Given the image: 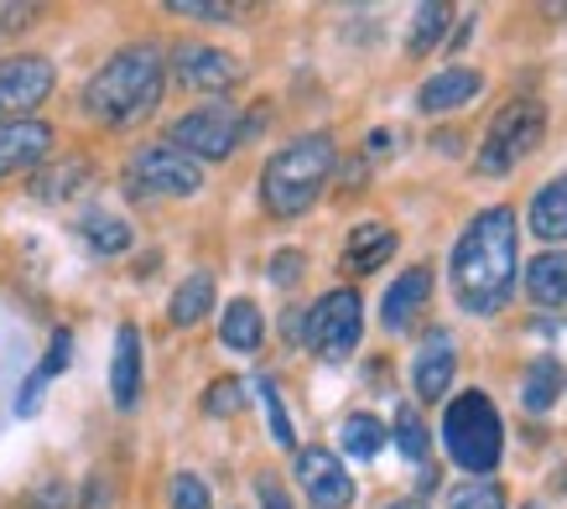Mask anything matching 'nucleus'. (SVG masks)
I'll list each match as a JSON object with an SVG mask.
<instances>
[{
	"instance_id": "ea45409f",
	"label": "nucleus",
	"mask_w": 567,
	"mask_h": 509,
	"mask_svg": "<svg viewBox=\"0 0 567 509\" xmlns=\"http://www.w3.org/2000/svg\"><path fill=\"white\" fill-rule=\"evenodd\" d=\"M526 509H536V505H526Z\"/></svg>"
},
{
	"instance_id": "72a5a7b5",
	"label": "nucleus",
	"mask_w": 567,
	"mask_h": 509,
	"mask_svg": "<svg viewBox=\"0 0 567 509\" xmlns=\"http://www.w3.org/2000/svg\"><path fill=\"white\" fill-rule=\"evenodd\" d=\"M21 509H69V489L63 484H37V489H27V499H21Z\"/></svg>"
},
{
	"instance_id": "dca6fc26",
	"label": "nucleus",
	"mask_w": 567,
	"mask_h": 509,
	"mask_svg": "<svg viewBox=\"0 0 567 509\" xmlns=\"http://www.w3.org/2000/svg\"><path fill=\"white\" fill-rule=\"evenodd\" d=\"M110 395H115V406L131 411L141 395V333L131 323L115 333V364H110Z\"/></svg>"
},
{
	"instance_id": "a211bd4d",
	"label": "nucleus",
	"mask_w": 567,
	"mask_h": 509,
	"mask_svg": "<svg viewBox=\"0 0 567 509\" xmlns=\"http://www.w3.org/2000/svg\"><path fill=\"white\" fill-rule=\"evenodd\" d=\"M526 297L536 307H563L567 302V254L547 250L526 266Z\"/></svg>"
},
{
	"instance_id": "2eb2a0df",
	"label": "nucleus",
	"mask_w": 567,
	"mask_h": 509,
	"mask_svg": "<svg viewBox=\"0 0 567 509\" xmlns=\"http://www.w3.org/2000/svg\"><path fill=\"white\" fill-rule=\"evenodd\" d=\"M474 94H480V73L474 69H447V73H437V79H427V84L416 89V110H422V115H443V110L468 104Z\"/></svg>"
},
{
	"instance_id": "7ed1b4c3",
	"label": "nucleus",
	"mask_w": 567,
	"mask_h": 509,
	"mask_svg": "<svg viewBox=\"0 0 567 509\" xmlns=\"http://www.w3.org/2000/svg\"><path fill=\"white\" fill-rule=\"evenodd\" d=\"M333 162H339V152H333V136H323V131L287 141V146L266 162V172H260V198H266V208H271L276 219L308 214L312 198L323 193Z\"/></svg>"
},
{
	"instance_id": "58836bf2",
	"label": "nucleus",
	"mask_w": 567,
	"mask_h": 509,
	"mask_svg": "<svg viewBox=\"0 0 567 509\" xmlns=\"http://www.w3.org/2000/svg\"><path fill=\"white\" fill-rule=\"evenodd\" d=\"M391 509H422V505H416V499H401V505H391Z\"/></svg>"
},
{
	"instance_id": "c756f323",
	"label": "nucleus",
	"mask_w": 567,
	"mask_h": 509,
	"mask_svg": "<svg viewBox=\"0 0 567 509\" xmlns=\"http://www.w3.org/2000/svg\"><path fill=\"white\" fill-rule=\"evenodd\" d=\"M240 395H245L240 380H214L204 391V411L208 416H235V411H240Z\"/></svg>"
},
{
	"instance_id": "4be33fe9",
	"label": "nucleus",
	"mask_w": 567,
	"mask_h": 509,
	"mask_svg": "<svg viewBox=\"0 0 567 509\" xmlns=\"http://www.w3.org/2000/svg\"><path fill=\"white\" fill-rule=\"evenodd\" d=\"M208 307H214V276H188L183 287L173 291V307H167V318H173L177 328H193L198 318H204Z\"/></svg>"
},
{
	"instance_id": "393cba45",
	"label": "nucleus",
	"mask_w": 567,
	"mask_h": 509,
	"mask_svg": "<svg viewBox=\"0 0 567 509\" xmlns=\"http://www.w3.org/2000/svg\"><path fill=\"white\" fill-rule=\"evenodd\" d=\"M339 442H344L349 458H375L380 447H385V426H380L375 416H349L344 432H339Z\"/></svg>"
},
{
	"instance_id": "f8f14e48",
	"label": "nucleus",
	"mask_w": 567,
	"mask_h": 509,
	"mask_svg": "<svg viewBox=\"0 0 567 509\" xmlns=\"http://www.w3.org/2000/svg\"><path fill=\"white\" fill-rule=\"evenodd\" d=\"M52 152V131L42 120H6L0 125V177L42 167Z\"/></svg>"
},
{
	"instance_id": "7c9ffc66",
	"label": "nucleus",
	"mask_w": 567,
	"mask_h": 509,
	"mask_svg": "<svg viewBox=\"0 0 567 509\" xmlns=\"http://www.w3.org/2000/svg\"><path fill=\"white\" fill-rule=\"evenodd\" d=\"M167 11H173V17H193V21H229V17H240V6H219V0H214V6H208V0H173Z\"/></svg>"
},
{
	"instance_id": "c9c22d12",
	"label": "nucleus",
	"mask_w": 567,
	"mask_h": 509,
	"mask_svg": "<svg viewBox=\"0 0 567 509\" xmlns=\"http://www.w3.org/2000/svg\"><path fill=\"white\" fill-rule=\"evenodd\" d=\"M260 509H292V499H287V489L276 484L271 474L260 478Z\"/></svg>"
},
{
	"instance_id": "f3484780",
	"label": "nucleus",
	"mask_w": 567,
	"mask_h": 509,
	"mask_svg": "<svg viewBox=\"0 0 567 509\" xmlns=\"http://www.w3.org/2000/svg\"><path fill=\"white\" fill-rule=\"evenodd\" d=\"M391 250H395V235L385 229V224H360V229L349 235L344 271H349V276H370V271H380V266L391 260Z\"/></svg>"
},
{
	"instance_id": "4468645a",
	"label": "nucleus",
	"mask_w": 567,
	"mask_h": 509,
	"mask_svg": "<svg viewBox=\"0 0 567 509\" xmlns=\"http://www.w3.org/2000/svg\"><path fill=\"white\" fill-rule=\"evenodd\" d=\"M427 297H432V271H427V266L401 271V276H395V287L385 291V302H380V323L391 328V333L412 328V318L427 307Z\"/></svg>"
},
{
	"instance_id": "20e7f679",
	"label": "nucleus",
	"mask_w": 567,
	"mask_h": 509,
	"mask_svg": "<svg viewBox=\"0 0 567 509\" xmlns=\"http://www.w3.org/2000/svg\"><path fill=\"white\" fill-rule=\"evenodd\" d=\"M443 447L447 458L468 468V474H489L499 463L505 432H499V411L484 391H464L443 411Z\"/></svg>"
},
{
	"instance_id": "a878e982",
	"label": "nucleus",
	"mask_w": 567,
	"mask_h": 509,
	"mask_svg": "<svg viewBox=\"0 0 567 509\" xmlns=\"http://www.w3.org/2000/svg\"><path fill=\"white\" fill-rule=\"evenodd\" d=\"M395 447H401V458H412V463L427 458V422H422L416 406L395 411Z\"/></svg>"
},
{
	"instance_id": "9b49d317",
	"label": "nucleus",
	"mask_w": 567,
	"mask_h": 509,
	"mask_svg": "<svg viewBox=\"0 0 567 509\" xmlns=\"http://www.w3.org/2000/svg\"><path fill=\"white\" fill-rule=\"evenodd\" d=\"M173 73L183 89H204V94H219V89L240 84V58H229L219 48H204V42H183L173 52Z\"/></svg>"
},
{
	"instance_id": "9d476101",
	"label": "nucleus",
	"mask_w": 567,
	"mask_h": 509,
	"mask_svg": "<svg viewBox=\"0 0 567 509\" xmlns=\"http://www.w3.org/2000/svg\"><path fill=\"white\" fill-rule=\"evenodd\" d=\"M297 484L308 489L312 509H349L354 505V478L328 447H302L297 453Z\"/></svg>"
},
{
	"instance_id": "aec40b11",
	"label": "nucleus",
	"mask_w": 567,
	"mask_h": 509,
	"mask_svg": "<svg viewBox=\"0 0 567 509\" xmlns=\"http://www.w3.org/2000/svg\"><path fill=\"white\" fill-rule=\"evenodd\" d=\"M532 229L536 239H567V177L547 183L532 198Z\"/></svg>"
},
{
	"instance_id": "6e6552de",
	"label": "nucleus",
	"mask_w": 567,
	"mask_h": 509,
	"mask_svg": "<svg viewBox=\"0 0 567 509\" xmlns=\"http://www.w3.org/2000/svg\"><path fill=\"white\" fill-rule=\"evenodd\" d=\"M167 141H173L183 156L224 162V156L240 146V115L224 110V104H204V110H193V115L177 120L173 131H167Z\"/></svg>"
},
{
	"instance_id": "39448f33",
	"label": "nucleus",
	"mask_w": 567,
	"mask_h": 509,
	"mask_svg": "<svg viewBox=\"0 0 567 509\" xmlns=\"http://www.w3.org/2000/svg\"><path fill=\"white\" fill-rule=\"evenodd\" d=\"M542 136H547V110H542V100H511L495 115V125H489V136H484V146H480V172L484 177L516 172L520 162L542 146Z\"/></svg>"
},
{
	"instance_id": "f257e3e1",
	"label": "nucleus",
	"mask_w": 567,
	"mask_h": 509,
	"mask_svg": "<svg viewBox=\"0 0 567 509\" xmlns=\"http://www.w3.org/2000/svg\"><path fill=\"white\" fill-rule=\"evenodd\" d=\"M516 291V214L489 208L453 245V297L464 312H499Z\"/></svg>"
},
{
	"instance_id": "423d86ee",
	"label": "nucleus",
	"mask_w": 567,
	"mask_h": 509,
	"mask_svg": "<svg viewBox=\"0 0 567 509\" xmlns=\"http://www.w3.org/2000/svg\"><path fill=\"white\" fill-rule=\"evenodd\" d=\"M302 339L318 349V359H328V364H339V359L354 354V343H360L364 333V307H360V291H328L323 302L312 307L308 318H302Z\"/></svg>"
},
{
	"instance_id": "1a4fd4ad",
	"label": "nucleus",
	"mask_w": 567,
	"mask_h": 509,
	"mask_svg": "<svg viewBox=\"0 0 567 509\" xmlns=\"http://www.w3.org/2000/svg\"><path fill=\"white\" fill-rule=\"evenodd\" d=\"M48 94H52V63L48 58L21 52V58H6V63H0V125H6V120L32 115Z\"/></svg>"
},
{
	"instance_id": "473e14b6",
	"label": "nucleus",
	"mask_w": 567,
	"mask_h": 509,
	"mask_svg": "<svg viewBox=\"0 0 567 509\" xmlns=\"http://www.w3.org/2000/svg\"><path fill=\"white\" fill-rule=\"evenodd\" d=\"M69 359H73V333H69V328H58V333H52L48 359L37 364V374H42V380H52V374H63V370H69Z\"/></svg>"
},
{
	"instance_id": "bb28decb",
	"label": "nucleus",
	"mask_w": 567,
	"mask_h": 509,
	"mask_svg": "<svg viewBox=\"0 0 567 509\" xmlns=\"http://www.w3.org/2000/svg\"><path fill=\"white\" fill-rule=\"evenodd\" d=\"M443 32H447V6H437V0L416 6V17H412V52H432L437 42H443Z\"/></svg>"
},
{
	"instance_id": "c85d7f7f",
	"label": "nucleus",
	"mask_w": 567,
	"mask_h": 509,
	"mask_svg": "<svg viewBox=\"0 0 567 509\" xmlns=\"http://www.w3.org/2000/svg\"><path fill=\"white\" fill-rule=\"evenodd\" d=\"M260 401H266V422H271L276 442H281V447H297V432H292V422H287V406H281V395H276L271 380H260Z\"/></svg>"
},
{
	"instance_id": "b1692460",
	"label": "nucleus",
	"mask_w": 567,
	"mask_h": 509,
	"mask_svg": "<svg viewBox=\"0 0 567 509\" xmlns=\"http://www.w3.org/2000/svg\"><path fill=\"white\" fill-rule=\"evenodd\" d=\"M557 395H563V364L557 359H536L532 370H526V385H520L526 411H551Z\"/></svg>"
},
{
	"instance_id": "f03ea898",
	"label": "nucleus",
	"mask_w": 567,
	"mask_h": 509,
	"mask_svg": "<svg viewBox=\"0 0 567 509\" xmlns=\"http://www.w3.org/2000/svg\"><path fill=\"white\" fill-rule=\"evenodd\" d=\"M162 84H167L162 52L136 42V48H121L94 79H89L84 110L94 120H104V125H136V120H146L156 110Z\"/></svg>"
},
{
	"instance_id": "e433bc0d",
	"label": "nucleus",
	"mask_w": 567,
	"mask_h": 509,
	"mask_svg": "<svg viewBox=\"0 0 567 509\" xmlns=\"http://www.w3.org/2000/svg\"><path fill=\"white\" fill-rule=\"evenodd\" d=\"M37 11L32 6H0V32H11V27H27Z\"/></svg>"
},
{
	"instance_id": "4c0bfd02",
	"label": "nucleus",
	"mask_w": 567,
	"mask_h": 509,
	"mask_svg": "<svg viewBox=\"0 0 567 509\" xmlns=\"http://www.w3.org/2000/svg\"><path fill=\"white\" fill-rule=\"evenodd\" d=\"M84 509H110V484H104V478H89Z\"/></svg>"
},
{
	"instance_id": "2f4dec72",
	"label": "nucleus",
	"mask_w": 567,
	"mask_h": 509,
	"mask_svg": "<svg viewBox=\"0 0 567 509\" xmlns=\"http://www.w3.org/2000/svg\"><path fill=\"white\" fill-rule=\"evenodd\" d=\"M173 509H208V489L198 474H177L173 478Z\"/></svg>"
},
{
	"instance_id": "0eeeda50",
	"label": "nucleus",
	"mask_w": 567,
	"mask_h": 509,
	"mask_svg": "<svg viewBox=\"0 0 567 509\" xmlns=\"http://www.w3.org/2000/svg\"><path fill=\"white\" fill-rule=\"evenodd\" d=\"M125 187L146 193V198H188V193L204 187V172L177 146H141L131 156V167H125Z\"/></svg>"
},
{
	"instance_id": "412c9836",
	"label": "nucleus",
	"mask_w": 567,
	"mask_h": 509,
	"mask_svg": "<svg viewBox=\"0 0 567 509\" xmlns=\"http://www.w3.org/2000/svg\"><path fill=\"white\" fill-rule=\"evenodd\" d=\"M89 183V162H79V156H69V162H52L42 177L32 183V198H42V204H63V198H73L79 187Z\"/></svg>"
},
{
	"instance_id": "ddd939ff",
	"label": "nucleus",
	"mask_w": 567,
	"mask_h": 509,
	"mask_svg": "<svg viewBox=\"0 0 567 509\" xmlns=\"http://www.w3.org/2000/svg\"><path fill=\"white\" fill-rule=\"evenodd\" d=\"M453 370H458V354H453V339L447 333H427V343L416 349V395L427 401V406H437L447 395V385H453Z\"/></svg>"
},
{
	"instance_id": "5701e85b",
	"label": "nucleus",
	"mask_w": 567,
	"mask_h": 509,
	"mask_svg": "<svg viewBox=\"0 0 567 509\" xmlns=\"http://www.w3.org/2000/svg\"><path fill=\"white\" fill-rule=\"evenodd\" d=\"M84 239H89V250L94 254H121V250H131V224L125 219H115V214H104V208H94V214H84Z\"/></svg>"
},
{
	"instance_id": "cd10ccee",
	"label": "nucleus",
	"mask_w": 567,
	"mask_h": 509,
	"mask_svg": "<svg viewBox=\"0 0 567 509\" xmlns=\"http://www.w3.org/2000/svg\"><path fill=\"white\" fill-rule=\"evenodd\" d=\"M447 509H505V499H499L495 484L468 478V484H458V489L447 494Z\"/></svg>"
},
{
	"instance_id": "f704fd0d",
	"label": "nucleus",
	"mask_w": 567,
	"mask_h": 509,
	"mask_svg": "<svg viewBox=\"0 0 567 509\" xmlns=\"http://www.w3.org/2000/svg\"><path fill=\"white\" fill-rule=\"evenodd\" d=\"M297 276H302V254H297V250H281L271 260V281H276V287H292Z\"/></svg>"
},
{
	"instance_id": "6ab92c4d",
	"label": "nucleus",
	"mask_w": 567,
	"mask_h": 509,
	"mask_svg": "<svg viewBox=\"0 0 567 509\" xmlns=\"http://www.w3.org/2000/svg\"><path fill=\"white\" fill-rule=\"evenodd\" d=\"M224 349H240V354H256L260 339H266V323H260V307L250 297L224 307V323H219Z\"/></svg>"
}]
</instances>
